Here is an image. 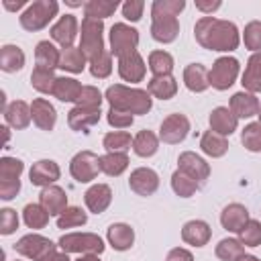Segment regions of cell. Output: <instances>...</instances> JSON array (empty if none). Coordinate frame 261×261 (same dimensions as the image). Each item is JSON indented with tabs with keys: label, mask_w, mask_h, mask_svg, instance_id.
Wrapping results in <instances>:
<instances>
[{
	"label": "cell",
	"mask_w": 261,
	"mask_h": 261,
	"mask_svg": "<svg viewBox=\"0 0 261 261\" xmlns=\"http://www.w3.org/2000/svg\"><path fill=\"white\" fill-rule=\"evenodd\" d=\"M59 59H61V51L51 43V41H39L35 47V61L37 67H45V69H55L59 67Z\"/></svg>",
	"instance_id": "30"
},
{
	"label": "cell",
	"mask_w": 261,
	"mask_h": 261,
	"mask_svg": "<svg viewBox=\"0 0 261 261\" xmlns=\"http://www.w3.org/2000/svg\"><path fill=\"white\" fill-rule=\"evenodd\" d=\"M75 261H100V259H98V255H94V253H86V255H80Z\"/></svg>",
	"instance_id": "60"
},
{
	"label": "cell",
	"mask_w": 261,
	"mask_h": 261,
	"mask_svg": "<svg viewBox=\"0 0 261 261\" xmlns=\"http://www.w3.org/2000/svg\"><path fill=\"white\" fill-rule=\"evenodd\" d=\"M139 45V31L124 24V22H114L110 29V53L114 57H124L128 53H135Z\"/></svg>",
	"instance_id": "6"
},
{
	"label": "cell",
	"mask_w": 261,
	"mask_h": 261,
	"mask_svg": "<svg viewBox=\"0 0 261 261\" xmlns=\"http://www.w3.org/2000/svg\"><path fill=\"white\" fill-rule=\"evenodd\" d=\"M104 98L108 100L110 108L128 112V114H147L153 106V98L147 90L141 88H128L122 84H114L106 90Z\"/></svg>",
	"instance_id": "2"
},
{
	"label": "cell",
	"mask_w": 261,
	"mask_h": 261,
	"mask_svg": "<svg viewBox=\"0 0 261 261\" xmlns=\"http://www.w3.org/2000/svg\"><path fill=\"white\" fill-rule=\"evenodd\" d=\"M84 202H86V206H88L90 212L102 214L110 206V202H112V190H110V186H106V184H94L92 188L86 190Z\"/></svg>",
	"instance_id": "21"
},
{
	"label": "cell",
	"mask_w": 261,
	"mask_h": 261,
	"mask_svg": "<svg viewBox=\"0 0 261 261\" xmlns=\"http://www.w3.org/2000/svg\"><path fill=\"white\" fill-rule=\"evenodd\" d=\"M190 133V120L186 114L173 112L169 116L163 118L161 126H159V141L167 143V145H177L181 143Z\"/></svg>",
	"instance_id": "10"
},
{
	"label": "cell",
	"mask_w": 261,
	"mask_h": 261,
	"mask_svg": "<svg viewBox=\"0 0 261 261\" xmlns=\"http://www.w3.org/2000/svg\"><path fill=\"white\" fill-rule=\"evenodd\" d=\"M106 120H108V124H110V126H114V128H126V126H130V124H133L135 116H133V114H128V112H122V110L110 108V110L106 112Z\"/></svg>",
	"instance_id": "53"
},
{
	"label": "cell",
	"mask_w": 261,
	"mask_h": 261,
	"mask_svg": "<svg viewBox=\"0 0 261 261\" xmlns=\"http://www.w3.org/2000/svg\"><path fill=\"white\" fill-rule=\"evenodd\" d=\"M102 145L108 153H126V149L133 145V139L126 130H112L104 135Z\"/></svg>",
	"instance_id": "39"
},
{
	"label": "cell",
	"mask_w": 261,
	"mask_h": 261,
	"mask_svg": "<svg viewBox=\"0 0 261 261\" xmlns=\"http://www.w3.org/2000/svg\"><path fill=\"white\" fill-rule=\"evenodd\" d=\"M210 237H212L210 224L204 222V220H190L181 228L184 243L186 245H192V247H204V245H208Z\"/></svg>",
	"instance_id": "25"
},
{
	"label": "cell",
	"mask_w": 261,
	"mask_h": 261,
	"mask_svg": "<svg viewBox=\"0 0 261 261\" xmlns=\"http://www.w3.org/2000/svg\"><path fill=\"white\" fill-rule=\"evenodd\" d=\"M100 157L94 151H80L69 161V173L80 184H90L100 173Z\"/></svg>",
	"instance_id": "7"
},
{
	"label": "cell",
	"mask_w": 261,
	"mask_h": 261,
	"mask_svg": "<svg viewBox=\"0 0 261 261\" xmlns=\"http://www.w3.org/2000/svg\"><path fill=\"white\" fill-rule=\"evenodd\" d=\"M200 188V184L196 179H192L190 175H186L184 171L175 169L171 175V190L179 196V198H190L196 194V190Z\"/></svg>",
	"instance_id": "41"
},
{
	"label": "cell",
	"mask_w": 261,
	"mask_h": 261,
	"mask_svg": "<svg viewBox=\"0 0 261 261\" xmlns=\"http://www.w3.org/2000/svg\"><path fill=\"white\" fill-rule=\"evenodd\" d=\"M2 4H4V8H6V10H18V8H22V6L27 4V0H16V2H10V0H4Z\"/></svg>",
	"instance_id": "59"
},
{
	"label": "cell",
	"mask_w": 261,
	"mask_h": 261,
	"mask_svg": "<svg viewBox=\"0 0 261 261\" xmlns=\"http://www.w3.org/2000/svg\"><path fill=\"white\" fill-rule=\"evenodd\" d=\"M177 169L184 171L186 175H190L192 179H196L198 184H204L210 175V165L194 151H184L177 157Z\"/></svg>",
	"instance_id": "12"
},
{
	"label": "cell",
	"mask_w": 261,
	"mask_h": 261,
	"mask_svg": "<svg viewBox=\"0 0 261 261\" xmlns=\"http://www.w3.org/2000/svg\"><path fill=\"white\" fill-rule=\"evenodd\" d=\"M39 204L49 212V216H59L67 208V194L59 186H47L39 194Z\"/></svg>",
	"instance_id": "17"
},
{
	"label": "cell",
	"mask_w": 261,
	"mask_h": 261,
	"mask_svg": "<svg viewBox=\"0 0 261 261\" xmlns=\"http://www.w3.org/2000/svg\"><path fill=\"white\" fill-rule=\"evenodd\" d=\"M194 37L200 47L208 51H220V53L234 51L241 43V33L237 24L230 20H220L216 16L198 18L194 27Z\"/></svg>",
	"instance_id": "1"
},
{
	"label": "cell",
	"mask_w": 261,
	"mask_h": 261,
	"mask_svg": "<svg viewBox=\"0 0 261 261\" xmlns=\"http://www.w3.org/2000/svg\"><path fill=\"white\" fill-rule=\"evenodd\" d=\"M208 122H210V130H214V133H218V135H222V137L232 135V133L237 130V126H239V118H237V116L230 112V108H226V106H216V108L210 112Z\"/></svg>",
	"instance_id": "20"
},
{
	"label": "cell",
	"mask_w": 261,
	"mask_h": 261,
	"mask_svg": "<svg viewBox=\"0 0 261 261\" xmlns=\"http://www.w3.org/2000/svg\"><path fill=\"white\" fill-rule=\"evenodd\" d=\"M234 261H261L259 257H255V255H247V253H243L241 257H237Z\"/></svg>",
	"instance_id": "61"
},
{
	"label": "cell",
	"mask_w": 261,
	"mask_h": 261,
	"mask_svg": "<svg viewBox=\"0 0 261 261\" xmlns=\"http://www.w3.org/2000/svg\"><path fill=\"white\" fill-rule=\"evenodd\" d=\"M257 116H259V122H261V108H259V114Z\"/></svg>",
	"instance_id": "63"
},
{
	"label": "cell",
	"mask_w": 261,
	"mask_h": 261,
	"mask_svg": "<svg viewBox=\"0 0 261 261\" xmlns=\"http://www.w3.org/2000/svg\"><path fill=\"white\" fill-rule=\"evenodd\" d=\"M55 73L53 69H45V67H35L31 73V86L41 92V94H53L55 88Z\"/></svg>",
	"instance_id": "40"
},
{
	"label": "cell",
	"mask_w": 261,
	"mask_h": 261,
	"mask_svg": "<svg viewBox=\"0 0 261 261\" xmlns=\"http://www.w3.org/2000/svg\"><path fill=\"white\" fill-rule=\"evenodd\" d=\"M51 39L61 45V49L73 47V41L77 37V18L73 14H63L49 31Z\"/></svg>",
	"instance_id": "14"
},
{
	"label": "cell",
	"mask_w": 261,
	"mask_h": 261,
	"mask_svg": "<svg viewBox=\"0 0 261 261\" xmlns=\"http://www.w3.org/2000/svg\"><path fill=\"white\" fill-rule=\"evenodd\" d=\"M82 84L75 80V77H67V75H61L55 80V88H53V94L57 100L61 102H75L80 98V92H82Z\"/></svg>",
	"instance_id": "32"
},
{
	"label": "cell",
	"mask_w": 261,
	"mask_h": 261,
	"mask_svg": "<svg viewBox=\"0 0 261 261\" xmlns=\"http://www.w3.org/2000/svg\"><path fill=\"white\" fill-rule=\"evenodd\" d=\"M241 143L251 153H261V122H249L241 133Z\"/></svg>",
	"instance_id": "45"
},
{
	"label": "cell",
	"mask_w": 261,
	"mask_h": 261,
	"mask_svg": "<svg viewBox=\"0 0 261 261\" xmlns=\"http://www.w3.org/2000/svg\"><path fill=\"white\" fill-rule=\"evenodd\" d=\"M118 8V0H88L84 4V14L88 18H98L104 20L108 16H112Z\"/></svg>",
	"instance_id": "37"
},
{
	"label": "cell",
	"mask_w": 261,
	"mask_h": 261,
	"mask_svg": "<svg viewBox=\"0 0 261 261\" xmlns=\"http://www.w3.org/2000/svg\"><path fill=\"white\" fill-rule=\"evenodd\" d=\"M4 120L8 126L16 128V130H22L31 124L33 116H31V106L24 102V100H14L6 106L4 110Z\"/></svg>",
	"instance_id": "27"
},
{
	"label": "cell",
	"mask_w": 261,
	"mask_h": 261,
	"mask_svg": "<svg viewBox=\"0 0 261 261\" xmlns=\"http://www.w3.org/2000/svg\"><path fill=\"white\" fill-rule=\"evenodd\" d=\"M31 116H33V122L41 130H53V126L57 122V110L45 98H35L31 102Z\"/></svg>",
	"instance_id": "16"
},
{
	"label": "cell",
	"mask_w": 261,
	"mask_h": 261,
	"mask_svg": "<svg viewBox=\"0 0 261 261\" xmlns=\"http://www.w3.org/2000/svg\"><path fill=\"white\" fill-rule=\"evenodd\" d=\"M165 261H194V255L188 251V249H181V247H175L167 253V259Z\"/></svg>",
	"instance_id": "56"
},
{
	"label": "cell",
	"mask_w": 261,
	"mask_h": 261,
	"mask_svg": "<svg viewBox=\"0 0 261 261\" xmlns=\"http://www.w3.org/2000/svg\"><path fill=\"white\" fill-rule=\"evenodd\" d=\"M239 69H241L239 59H234L230 55L218 57L212 63V69H210V86L214 90H220V92L228 90L234 84V80L239 75Z\"/></svg>",
	"instance_id": "8"
},
{
	"label": "cell",
	"mask_w": 261,
	"mask_h": 261,
	"mask_svg": "<svg viewBox=\"0 0 261 261\" xmlns=\"http://www.w3.org/2000/svg\"><path fill=\"white\" fill-rule=\"evenodd\" d=\"M200 149H202L208 157L218 159V157L226 155V151H228V141H226V137H222V135H218V133H214V130H206V133L202 135V139H200Z\"/></svg>",
	"instance_id": "33"
},
{
	"label": "cell",
	"mask_w": 261,
	"mask_h": 261,
	"mask_svg": "<svg viewBox=\"0 0 261 261\" xmlns=\"http://www.w3.org/2000/svg\"><path fill=\"white\" fill-rule=\"evenodd\" d=\"M149 69L153 71V75H171L173 57L167 51H151L149 53Z\"/></svg>",
	"instance_id": "43"
},
{
	"label": "cell",
	"mask_w": 261,
	"mask_h": 261,
	"mask_svg": "<svg viewBox=\"0 0 261 261\" xmlns=\"http://www.w3.org/2000/svg\"><path fill=\"white\" fill-rule=\"evenodd\" d=\"M90 73L98 80H104L112 73V53L110 51H102L98 57H94L90 61Z\"/></svg>",
	"instance_id": "49"
},
{
	"label": "cell",
	"mask_w": 261,
	"mask_h": 261,
	"mask_svg": "<svg viewBox=\"0 0 261 261\" xmlns=\"http://www.w3.org/2000/svg\"><path fill=\"white\" fill-rule=\"evenodd\" d=\"M104 96L102 92L96 88V86H84L82 92H80V98L75 100V106H82V108H100Z\"/></svg>",
	"instance_id": "51"
},
{
	"label": "cell",
	"mask_w": 261,
	"mask_h": 261,
	"mask_svg": "<svg viewBox=\"0 0 261 261\" xmlns=\"http://www.w3.org/2000/svg\"><path fill=\"white\" fill-rule=\"evenodd\" d=\"M41 261H71V259H69V255H67L65 251H57V249H55V251H51L47 257H43Z\"/></svg>",
	"instance_id": "58"
},
{
	"label": "cell",
	"mask_w": 261,
	"mask_h": 261,
	"mask_svg": "<svg viewBox=\"0 0 261 261\" xmlns=\"http://www.w3.org/2000/svg\"><path fill=\"white\" fill-rule=\"evenodd\" d=\"M239 241L245 247H261V222L249 218V222L239 232Z\"/></svg>",
	"instance_id": "48"
},
{
	"label": "cell",
	"mask_w": 261,
	"mask_h": 261,
	"mask_svg": "<svg viewBox=\"0 0 261 261\" xmlns=\"http://www.w3.org/2000/svg\"><path fill=\"white\" fill-rule=\"evenodd\" d=\"M249 222V210L243 206V204H228L224 206V210L220 212V224L222 228H226L228 232H241V228Z\"/></svg>",
	"instance_id": "22"
},
{
	"label": "cell",
	"mask_w": 261,
	"mask_h": 261,
	"mask_svg": "<svg viewBox=\"0 0 261 261\" xmlns=\"http://www.w3.org/2000/svg\"><path fill=\"white\" fill-rule=\"evenodd\" d=\"M88 57L84 55V51L80 47H67L61 49V59H59V67L69 71V73H82L86 69Z\"/></svg>",
	"instance_id": "34"
},
{
	"label": "cell",
	"mask_w": 261,
	"mask_h": 261,
	"mask_svg": "<svg viewBox=\"0 0 261 261\" xmlns=\"http://www.w3.org/2000/svg\"><path fill=\"white\" fill-rule=\"evenodd\" d=\"M80 49L84 51L88 61H92L102 51H106L104 49V22L102 20L84 16V20H82V35H80Z\"/></svg>",
	"instance_id": "4"
},
{
	"label": "cell",
	"mask_w": 261,
	"mask_h": 261,
	"mask_svg": "<svg viewBox=\"0 0 261 261\" xmlns=\"http://www.w3.org/2000/svg\"><path fill=\"white\" fill-rule=\"evenodd\" d=\"M228 108H230V112L237 118H251V116H257L259 114L261 104H259V100H257L255 94L243 90V92L232 94V98L228 102Z\"/></svg>",
	"instance_id": "19"
},
{
	"label": "cell",
	"mask_w": 261,
	"mask_h": 261,
	"mask_svg": "<svg viewBox=\"0 0 261 261\" xmlns=\"http://www.w3.org/2000/svg\"><path fill=\"white\" fill-rule=\"evenodd\" d=\"M20 192V179H14V181H0V198L2 200H12L16 198V194Z\"/></svg>",
	"instance_id": "55"
},
{
	"label": "cell",
	"mask_w": 261,
	"mask_h": 261,
	"mask_svg": "<svg viewBox=\"0 0 261 261\" xmlns=\"http://www.w3.org/2000/svg\"><path fill=\"white\" fill-rule=\"evenodd\" d=\"M49 212L41 206V204H27L24 210H22V220L29 228L33 230H39V228H45L47 222H49Z\"/></svg>",
	"instance_id": "38"
},
{
	"label": "cell",
	"mask_w": 261,
	"mask_h": 261,
	"mask_svg": "<svg viewBox=\"0 0 261 261\" xmlns=\"http://www.w3.org/2000/svg\"><path fill=\"white\" fill-rule=\"evenodd\" d=\"M128 188L137 196H153L159 188V175L151 167H137L135 171H130Z\"/></svg>",
	"instance_id": "11"
},
{
	"label": "cell",
	"mask_w": 261,
	"mask_h": 261,
	"mask_svg": "<svg viewBox=\"0 0 261 261\" xmlns=\"http://www.w3.org/2000/svg\"><path fill=\"white\" fill-rule=\"evenodd\" d=\"M100 108H82V106H75L67 112V124L71 130H88L90 126L98 124L100 122Z\"/></svg>",
	"instance_id": "24"
},
{
	"label": "cell",
	"mask_w": 261,
	"mask_h": 261,
	"mask_svg": "<svg viewBox=\"0 0 261 261\" xmlns=\"http://www.w3.org/2000/svg\"><path fill=\"white\" fill-rule=\"evenodd\" d=\"M143 10H145V2L143 0H126L122 4V16L130 22H137L141 20L143 16Z\"/></svg>",
	"instance_id": "54"
},
{
	"label": "cell",
	"mask_w": 261,
	"mask_h": 261,
	"mask_svg": "<svg viewBox=\"0 0 261 261\" xmlns=\"http://www.w3.org/2000/svg\"><path fill=\"white\" fill-rule=\"evenodd\" d=\"M86 222H88V214L80 206H67L57 216V228H75V226H84Z\"/></svg>",
	"instance_id": "42"
},
{
	"label": "cell",
	"mask_w": 261,
	"mask_h": 261,
	"mask_svg": "<svg viewBox=\"0 0 261 261\" xmlns=\"http://www.w3.org/2000/svg\"><path fill=\"white\" fill-rule=\"evenodd\" d=\"M184 84L190 92H204L210 88V71L202 63H190L184 69Z\"/></svg>",
	"instance_id": "26"
},
{
	"label": "cell",
	"mask_w": 261,
	"mask_h": 261,
	"mask_svg": "<svg viewBox=\"0 0 261 261\" xmlns=\"http://www.w3.org/2000/svg\"><path fill=\"white\" fill-rule=\"evenodd\" d=\"M145 73H147V65H145V59L139 55V51L128 53L118 59V75L124 82H130V84L143 82Z\"/></svg>",
	"instance_id": "15"
},
{
	"label": "cell",
	"mask_w": 261,
	"mask_h": 261,
	"mask_svg": "<svg viewBox=\"0 0 261 261\" xmlns=\"http://www.w3.org/2000/svg\"><path fill=\"white\" fill-rule=\"evenodd\" d=\"M186 8L184 0H155L151 4V18L157 16H177Z\"/></svg>",
	"instance_id": "46"
},
{
	"label": "cell",
	"mask_w": 261,
	"mask_h": 261,
	"mask_svg": "<svg viewBox=\"0 0 261 261\" xmlns=\"http://www.w3.org/2000/svg\"><path fill=\"white\" fill-rule=\"evenodd\" d=\"M220 6H222V2H220V0H210V2L196 0V8H198V10H202V12H206L208 16H212V12H214V10H218Z\"/></svg>",
	"instance_id": "57"
},
{
	"label": "cell",
	"mask_w": 261,
	"mask_h": 261,
	"mask_svg": "<svg viewBox=\"0 0 261 261\" xmlns=\"http://www.w3.org/2000/svg\"><path fill=\"white\" fill-rule=\"evenodd\" d=\"M24 171V163L16 157H2L0 159V181H14L20 179V173Z\"/></svg>",
	"instance_id": "47"
},
{
	"label": "cell",
	"mask_w": 261,
	"mask_h": 261,
	"mask_svg": "<svg viewBox=\"0 0 261 261\" xmlns=\"http://www.w3.org/2000/svg\"><path fill=\"white\" fill-rule=\"evenodd\" d=\"M24 67V51L18 45H4L0 49V69L6 73H16Z\"/></svg>",
	"instance_id": "31"
},
{
	"label": "cell",
	"mask_w": 261,
	"mask_h": 261,
	"mask_svg": "<svg viewBox=\"0 0 261 261\" xmlns=\"http://www.w3.org/2000/svg\"><path fill=\"white\" fill-rule=\"evenodd\" d=\"M179 35L177 16H157L151 18V37L157 43H173Z\"/></svg>",
	"instance_id": "18"
},
{
	"label": "cell",
	"mask_w": 261,
	"mask_h": 261,
	"mask_svg": "<svg viewBox=\"0 0 261 261\" xmlns=\"http://www.w3.org/2000/svg\"><path fill=\"white\" fill-rule=\"evenodd\" d=\"M216 257L222 259V261H234L237 257H241L245 253V245L239 241V239H222L216 249H214Z\"/></svg>",
	"instance_id": "44"
},
{
	"label": "cell",
	"mask_w": 261,
	"mask_h": 261,
	"mask_svg": "<svg viewBox=\"0 0 261 261\" xmlns=\"http://www.w3.org/2000/svg\"><path fill=\"white\" fill-rule=\"evenodd\" d=\"M59 175H61V169H59V165L53 159H39V161L33 163V167L29 171L31 184L39 186V188L53 186L59 179Z\"/></svg>",
	"instance_id": "13"
},
{
	"label": "cell",
	"mask_w": 261,
	"mask_h": 261,
	"mask_svg": "<svg viewBox=\"0 0 261 261\" xmlns=\"http://www.w3.org/2000/svg\"><path fill=\"white\" fill-rule=\"evenodd\" d=\"M106 239H108V245L114 251H128L135 243V230L126 222H114V224L108 226Z\"/></svg>",
	"instance_id": "23"
},
{
	"label": "cell",
	"mask_w": 261,
	"mask_h": 261,
	"mask_svg": "<svg viewBox=\"0 0 261 261\" xmlns=\"http://www.w3.org/2000/svg\"><path fill=\"white\" fill-rule=\"evenodd\" d=\"M69 6H82V2H75V0H65Z\"/></svg>",
	"instance_id": "62"
},
{
	"label": "cell",
	"mask_w": 261,
	"mask_h": 261,
	"mask_svg": "<svg viewBox=\"0 0 261 261\" xmlns=\"http://www.w3.org/2000/svg\"><path fill=\"white\" fill-rule=\"evenodd\" d=\"M241 84H243L245 92H251V94L261 92V51L253 53L249 57L247 67H245L243 77H241Z\"/></svg>",
	"instance_id": "28"
},
{
	"label": "cell",
	"mask_w": 261,
	"mask_h": 261,
	"mask_svg": "<svg viewBox=\"0 0 261 261\" xmlns=\"http://www.w3.org/2000/svg\"><path fill=\"white\" fill-rule=\"evenodd\" d=\"M0 212V234L8 237L18 228V214L12 208H2Z\"/></svg>",
	"instance_id": "52"
},
{
	"label": "cell",
	"mask_w": 261,
	"mask_h": 261,
	"mask_svg": "<svg viewBox=\"0 0 261 261\" xmlns=\"http://www.w3.org/2000/svg\"><path fill=\"white\" fill-rule=\"evenodd\" d=\"M147 92L159 100H171L177 94V80L173 75H153L147 82Z\"/></svg>",
	"instance_id": "29"
},
{
	"label": "cell",
	"mask_w": 261,
	"mask_h": 261,
	"mask_svg": "<svg viewBox=\"0 0 261 261\" xmlns=\"http://www.w3.org/2000/svg\"><path fill=\"white\" fill-rule=\"evenodd\" d=\"M128 167V155L126 153H106L100 157V169L102 173L110 177H118Z\"/></svg>",
	"instance_id": "36"
},
{
	"label": "cell",
	"mask_w": 261,
	"mask_h": 261,
	"mask_svg": "<svg viewBox=\"0 0 261 261\" xmlns=\"http://www.w3.org/2000/svg\"><path fill=\"white\" fill-rule=\"evenodd\" d=\"M243 41L249 51H253V53L261 51V20H251L249 24H245Z\"/></svg>",
	"instance_id": "50"
},
{
	"label": "cell",
	"mask_w": 261,
	"mask_h": 261,
	"mask_svg": "<svg viewBox=\"0 0 261 261\" xmlns=\"http://www.w3.org/2000/svg\"><path fill=\"white\" fill-rule=\"evenodd\" d=\"M59 12V4L55 0H35L33 4L27 6V10L18 16V22L24 31L37 33L45 29Z\"/></svg>",
	"instance_id": "3"
},
{
	"label": "cell",
	"mask_w": 261,
	"mask_h": 261,
	"mask_svg": "<svg viewBox=\"0 0 261 261\" xmlns=\"http://www.w3.org/2000/svg\"><path fill=\"white\" fill-rule=\"evenodd\" d=\"M57 245L65 253H80V255H86V253L100 255L106 249L104 241L94 232H69V234H63Z\"/></svg>",
	"instance_id": "5"
},
{
	"label": "cell",
	"mask_w": 261,
	"mask_h": 261,
	"mask_svg": "<svg viewBox=\"0 0 261 261\" xmlns=\"http://www.w3.org/2000/svg\"><path fill=\"white\" fill-rule=\"evenodd\" d=\"M159 149V137L153 133V130H139L135 137H133V151L139 155V157H151L155 155Z\"/></svg>",
	"instance_id": "35"
},
{
	"label": "cell",
	"mask_w": 261,
	"mask_h": 261,
	"mask_svg": "<svg viewBox=\"0 0 261 261\" xmlns=\"http://www.w3.org/2000/svg\"><path fill=\"white\" fill-rule=\"evenodd\" d=\"M59 245H55L53 241H49L47 237H41V234H24L16 241L14 245V251L27 259H33V261H41L43 257H47L51 251H55Z\"/></svg>",
	"instance_id": "9"
}]
</instances>
